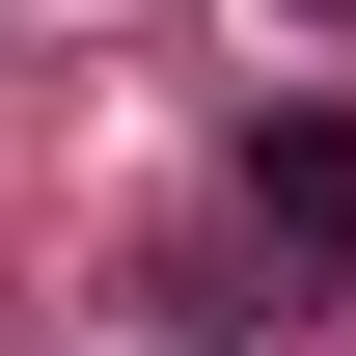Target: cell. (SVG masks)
Listing matches in <instances>:
<instances>
[{"mask_svg": "<svg viewBox=\"0 0 356 356\" xmlns=\"http://www.w3.org/2000/svg\"><path fill=\"white\" fill-rule=\"evenodd\" d=\"M247 220H274V247H302V274L356 247V137H329V110H274V137H247Z\"/></svg>", "mask_w": 356, "mask_h": 356, "instance_id": "cell-1", "label": "cell"}]
</instances>
